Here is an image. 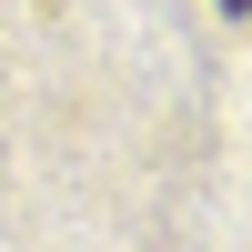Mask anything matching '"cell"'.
Returning a JSON list of instances; mask_svg holds the SVG:
<instances>
[{
	"mask_svg": "<svg viewBox=\"0 0 252 252\" xmlns=\"http://www.w3.org/2000/svg\"><path fill=\"white\" fill-rule=\"evenodd\" d=\"M222 10H242V20H252V0H222Z\"/></svg>",
	"mask_w": 252,
	"mask_h": 252,
	"instance_id": "6da1fadb",
	"label": "cell"
}]
</instances>
